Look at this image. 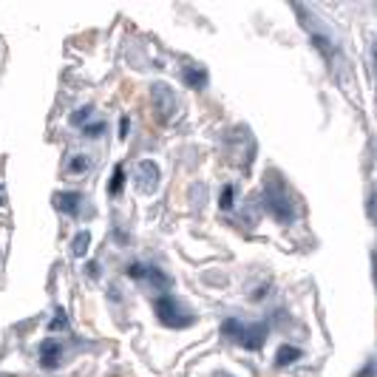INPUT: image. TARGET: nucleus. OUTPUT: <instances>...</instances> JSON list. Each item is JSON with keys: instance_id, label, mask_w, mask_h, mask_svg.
I'll use <instances>...</instances> for the list:
<instances>
[{"instance_id": "nucleus-1", "label": "nucleus", "mask_w": 377, "mask_h": 377, "mask_svg": "<svg viewBox=\"0 0 377 377\" xmlns=\"http://www.w3.org/2000/svg\"><path fill=\"white\" fill-rule=\"evenodd\" d=\"M264 208L270 210V216L281 225H289L295 219V208H292V199L287 196V187L284 181L273 173H267V184H264Z\"/></svg>"}, {"instance_id": "nucleus-2", "label": "nucleus", "mask_w": 377, "mask_h": 377, "mask_svg": "<svg viewBox=\"0 0 377 377\" xmlns=\"http://www.w3.org/2000/svg\"><path fill=\"white\" fill-rule=\"evenodd\" d=\"M222 335L230 337V340H236V343H241L244 349L256 352V349L264 346V340H267V335H270V326H267V323H241V321H236V318H227V321L222 323Z\"/></svg>"}, {"instance_id": "nucleus-3", "label": "nucleus", "mask_w": 377, "mask_h": 377, "mask_svg": "<svg viewBox=\"0 0 377 377\" xmlns=\"http://www.w3.org/2000/svg\"><path fill=\"white\" fill-rule=\"evenodd\" d=\"M153 312H156V318H159L164 326H170V329H184V326L193 323V315L187 312L173 295H167V292H162V295L153 301Z\"/></svg>"}, {"instance_id": "nucleus-4", "label": "nucleus", "mask_w": 377, "mask_h": 377, "mask_svg": "<svg viewBox=\"0 0 377 377\" xmlns=\"http://www.w3.org/2000/svg\"><path fill=\"white\" fill-rule=\"evenodd\" d=\"M153 105H156V111H159L162 119H167V116L173 114L176 97H173L170 85H164V83H156V85H153Z\"/></svg>"}, {"instance_id": "nucleus-5", "label": "nucleus", "mask_w": 377, "mask_h": 377, "mask_svg": "<svg viewBox=\"0 0 377 377\" xmlns=\"http://www.w3.org/2000/svg\"><path fill=\"white\" fill-rule=\"evenodd\" d=\"M60 360H63V343L54 340V337L43 340V346H40V366L43 369H57Z\"/></svg>"}, {"instance_id": "nucleus-6", "label": "nucleus", "mask_w": 377, "mask_h": 377, "mask_svg": "<svg viewBox=\"0 0 377 377\" xmlns=\"http://www.w3.org/2000/svg\"><path fill=\"white\" fill-rule=\"evenodd\" d=\"M156 184H159V167H156V162H150V159L139 162V187H142L145 193H153Z\"/></svg>"}, {"instance_id": "nucleus-7", "label": "nucleus", "mask_w": 377, "mask_h": 377, "mask_svg": "<svg viewBox=\"0 0 377 377\" xmlns=\"http://www.w3.org/2000/svg\"><path fill=\"white\" fill-rule=\"evenodd\" d=\"M54 205H57L66 216H77V213L83 210V193H77V191L57 193V196H54Z\"/></svg>"}, {"instance_id": "nucleus-8", "label": "nucleus", "mask_w": 377, "mask_h": 377, "mask_svg": "<svg viewBox=\"0 0 377 377\" xmlns=\"http://www.w3.org/2000/svg\"><path fill=\"white\" fill-rule=\"evenodd\" d=\"M181 80H184L187 88L202 91V88L208 85V71H205L202 66H184V68H181Z\"/></svg>"}, {"instance_id": "nucleus-9", "label": "nucleus", "mask_w": 377, "mask_h": 377, "mask_svg": "<svg viewBox=\"0 0 377 377\" xmlns=\"http://www.w3.org/2000/svg\"><path fill=\"white\" fill-rule=\"evenodd\" d=\"M298 357H301V349H298V346L281 343L278 352H275V366H289V363H295Z\"/></svg>"}, {"instance_id": "nucleus-10", "label": "nucleus", "mask_w": 377, "mask_h": 377, "mask_svg": "<svg viewBox=\"0 0 377 377\" xmlns=\"http://www.w3.org/2000/svg\"><path fill=\"white\" fill-rule=\"evenodd\" d=\"M122 187H125V167L116 164V167H114V176H111V181H108V193H111V196H119Z\"/></svg>"}, {"instance_id": "nucleus-11", "label": "nucleus", "mask_w": 377, "mask_h": 377, "mask_svg": "<svg viewBox=\"0 0 377 377\" xmlns=\"http://www.w3.org/2000/svg\"><path fill=\"white\" fill-rule=\"evenodd\" d=\"M233 205H236V187L233 184H225L222 193H219V208L222 210H233Z\"/></svg>"}, {"instance_id": "nucleus-12", "label": "nucleus", "mask_w": 377, "mask_h": 377, "mask_svg": "<svg viewBox=\"0 0 377 377\" xmlns=\"http://www.w3.org/2000/svg\"><path fill=\"white\" fill-rule=\"evenodd\" d=\"M125 275H128V278H133V281H148L150 267H145V264L133 261V264H128V267H125Z\"/></svg>"}, {"instance_id": "nucleus-13", "label": "nucleus", "mask_w": 377, "mask_h": 377, "mask_svg": "<svg viewBox=\"0 0 377 377\" xmlns=\"http://www.w3.org/2000/svg\"><path fill=\"white\" fill-rule=\"evenodd\" d=\"M88 244H91V233H88V230H83V233L74 239V244H71L74 256H85V253H88Z\"/></svg>"}, {"instance_id": "nucleus-14", "label": "nucleus", "mask_w": 377, "mask_h": 377, "mask_svg": "<svg viewBox=\"0 0 377 377\" xmlns=\"http://www.w3.org/2000/svg\"><path fill=\"white\" fill-rule=\"evenodd\" d=\"M88 164H91L88 156H85V153H77V156L68 162V173H83V170H88Z\"/></svg>"}, {"instance_id": "nucleus-15", "label": "nucleus", "mask_w": 377, "mask_h": 377, "mask_svg": "<svg viewBox=\"0 0 377 377\" xmlns=\"http://www.w3.org/2000/svg\"><path fill=\"white\" fill-rule=\"evenodd\" d=\"M60 329H68V315L63 309L54 312V321L49 323V332H60Z\"/></svg>"}, {"instance_id": "nucleus-16", "label": "nucleus", "mask_w": 377, "mask_h": 377, "mask_svg": "<svg viewBox=\"0 0 377 377\" xmlns=\"http://www.w3.org/2000/svg\"><path fill=\"white\" fill-rule=\"evenodd\" d=\"M88 119H91V108H77L74 114H71V125H88Z\"/></svg>"}, {"instance_id": "nucleus-17", "label": "nucleus", "mask_w": 377, "mask_h": 377, "mask_svg": "<svg viewBox=\"0 0 377 377\" xmlns=\"http://www.w3.org/2000/svg\"><path fill=\"white\" fill-rule=\"evenodd\" d=\"M105 131V122H94V125H85L83 128V136H100Z\"/></svg>"}, {"instance_id": "nucleus-18", "label": "nucleus", "mask_w": 377, "mask_h": 377, "mask_svg": "<svg viewBox=\"0 0 377 377\" xmlns=\"http://www.w3.org/2000/svg\"><path fill=\"white\" fill-rule=\"evenodd\" d=\"M128 128H131V119L122 116V119H119V136H128Z\"/></svg>"}, {"instance_id": "nucleus-19", "label": "nucleus", "mask_w": 377, "mask_h": 377, "mask_svg": "<svg viewBox=\"0 0 377 377\" xmlns=\"http://www.w3.org/2000/svg\"><path fill=\"white\" fill-rule=\"evenodd\" d=\"M85 273H88V275H94V278H97V275H100V264H97V261H91V264H88V267H85Z\"/></svg>"}, {"instance_id": "nucleus-20", "label": "nucleus", "mask_w": 377, "mask_h": 377, "mask_svg": "<svg viewBox=\"0 0 377 377\" xmlns=\"http://www.w3.org/2000/svg\"><path fill=\"white\" fill-rule=\"evenodd\" d=\"M4 205H6V187L0 184V208H4Z\"/></svg>"}, {"instance_id": "nucleus-21", "label": "nucleus", "mask_w": 377, "mask_h": 377, "mask_svg": "<svg viewBox=\"0 0 377 377\" xmlns=\"http://www.w3.org/2000/svg\"><path fill=\"white\" fill-rule=\"evenodd\" d=\"M371 264H374V287H377V253L371 256Z\"/></svg>"}, {"instance_id": "nucleus-22", "label": "nucleus", "mask_w": 377, "mask_h": 377, "mask_svg": "<svg viewBox=\"0 0 377 377\" xmlns=\"http://www.w3.org/2000/svg\"><path fill=\"white\" fill-rule=\"evenodd\" d=\"M225 377H230V374H225Z\"/></svg>"}]
</instances>
